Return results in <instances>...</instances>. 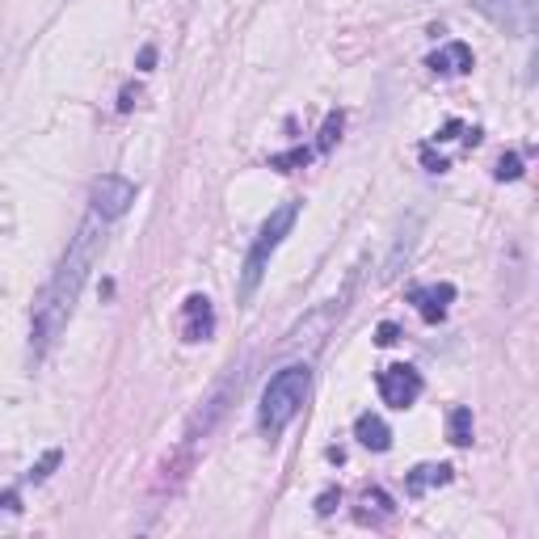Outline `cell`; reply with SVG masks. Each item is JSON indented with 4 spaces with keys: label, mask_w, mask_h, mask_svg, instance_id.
<instances>
[{
    "label": "cell",
    "mask_w": 539,
    "mask_h": 539,
    "mask_svg": "<svg viewBox=\"0 0 539 539\" xmlns=\"http://www.w3.org/2000/svg\"><path fill=\"white\" fill-rule=\"evenodd\" d=\"M102 249H106V219L89 215L68 241L55 274L47 278V287L38 291V299H34V316H30V354H34V363L38 358H47V350L59 342V333L68 329L72 312H76V299H81V291L89 283V270L97 266Z\"/></svg>",
    "instance_id": "6da1fadb"
},
{
    "label": "cell",
    "mask_w": 539,
    "mask_h": 539,
    "mask_svg": "<svg viewBox=\"0 0 539 539\" xmlns=\"http://www.w3.org/2000/svg\"><path fill=\"white\" fill-rule=\"evenodd\" d=\"M447 481H451V468L447 464H422V468L409 472V493L422 497L430 485H447Z\"/></svg>",
    "instance_id": "8fae6325"
},
{
    "label": "cell",
    "mask_w": 539,
    "mask_h": 539,
    "mask_svg": "<svg viewBox=\"0 0 539 539\" xmlns=\"http://www.w3.org/2000/svg\"><path fill=\"white\" fill-rule=\"evenodd\" d=\"M447 438L455 447H468L472 443V409H451V417H447Z\"/></svg>",
    "instance_id": "7c38bea8"
},
{
    "label": "cell",
    "mask_w": 539,
    "mask_h": 539,
    "mask_svg": "<svg viewBox=\"0 0 539 539\" xmlns=\"http://www.w3.org/2000/svg\"><path fill=\"white\" fill-rule=\"evenodd\" d=\"M295 219H299V203H283V207H274L270 219L262 224V232L253 236V245L245 253V266H241V287H236V295L241 299H253V291L262 287V278L270 270V257L278 253V245L291 236L295 228Z\"/></svg>",
    "instance_id": "3957f363"
},
{
    "label": "cell",
    "mask_w": 539,
    "mask_h": 539,
    "mask_svg": "<svg viewBox=\"0 0 539 539\" xmlns=\"http://www.w3.org/2000/svg\"><path fill=\"white\" fill-rule=\"evenodd\" d=\"M375 388H379V396H384V405L409 409L417 396H422V375H417L413 367H384L375 375Z\"/></svg>",
    "instance_id": "8992f818"
},
{
    "label": "cell",
    "mask_w": 539,
    "mask_h": 539,
    "mask_svg": "<svg viewBox=\"0 0 539 539\" xmlns=\"http://www.w3.org/2000/svg\"><path fill=\"white\" fill-rule=\"evenodd\" d=\"M55 464H59V451H47V455H43V464H34V468H30V481H43V476H47Z\"/></svg>",
    "instance_id": "2e32d148"
},
{
    "label": "cell",
    "mask_w": 539,
    "mask_h": 539,
    "mask_svg": "<svg viewBox=\"0 0 539 539\" xmlns=\"http://www.w3.org/2000/svg\"><path fill=\"white\" fill-rule=\"evenodd\" d=\"M0 506H9V510H17V493H0Z\"/></svg>",
    "instance_id": "ac0fdd59"
},
{
    "label": "cell",
    "mask_w": 539,
    "mask_h": 539,
    "mask_svg": "<svg viewBox=\"0 0 539 539\" xmlns=\"http://www.w3.org/2000/svg\"><path fill=\"white\" fill-rule=\"evenodd\" d=\"M337 135H342V114H329V118H325V131H321V148H325V152L333 148Z\"/></svg>",
    "instance_id": "5bb4252c"
},
{
    "label": "cell",
    "mask_w": 539,
    "mask_h": 539,
    "mask_svg": "<svg viewBox=\"0 0 539 539\" xmlns=\"http://www.w3.org/2000/svg\"><path fill=\"white\" fill-rule=\"evenodd\" d=\"M89 203H93V215H102L106 224L118 215H127L131 203H135V182H127L123 173H102L97 182L89 186Z\"/></svg>",
    "instance_id": "5b68a950"
},
{
    "label": "cell",
    "mask_w": 539,
    "mask_h": 539,
    "mask_svg": "<svg viewBox=\"0 0 539 539\" xmlns=\"http://www.w3.org/2000/svg\"><path fill=\"white\" fill-rule=\"evenodd\" d=\"M518 173H523V161H518V156H502V165H497V177H502V182L510 177V182H514Z\"/></svg>",
    "instance_id": "9a60e30c"
},
{
    "label": "cell",
    "mask_w": 539,
    "mask_h": 539,
    "mask_svg": "<svg viewBox=\"0 0 539 539\" xmlns=\"http://www.w3.org/2000/svg\"><path fill=\"white\" fill-rule=\"evenodd\" d=\"M375 342H379V346H392V342H396V329H392V325H379V337H375Z\"/></svg>",
    "instance_id": "e0dca14e"
},
{
    "label": "cell",
    "mask_w": 539,
    "mask_h": 539,
    "mask_svg": "<svg viewBox=\"0 0 539 539\" xmlns=\"http://www.w3.org/2000/svg\"><path fill=\"white\" fill-rule=\"evenodd\" d=\"M409 299L417 304V312L426 316V321L434 325V321H443L447 316V304L455 299V287L451 283H430V287H413L409 291Z\"/></svg>",
    "instance_id": "ba28073f"
},
{
    "label": "cell",
    "mask_w": 539,
    "mask_h": 539,
    "mask_svg": "<svg viewBox=\"0 0 539 539\" xmlns=\"http://www.w3.org/2000/svg\"><path fill=\"white\" fill-rule=\"evenodd\" d=\"M308 388H312V371L304 363H287L283 371L270 375L262 405H257V426H262L266 438H278L295 422L299 409L308 401Z\"/></svg>",
    "instance_id": "7a4b0ae2"
},
{
    "label": "cell",
    "mask_w": 539,
    "mask_h": 539,
    "mask_svg": "<svg viewBox=\"0 0 539 539\" xmlns=\"http://www.w3.org/2000/svg\"><path fill=\"white\" fill-rule=\"evenodd\" d=\"M472 9L493 22L497 30H506L510 38H531L539 26V9L535 0H472Z\"/></svg>",
    "instance_id": "277c9868"
},
{
    "label": "cell",
    "mask_w": 539,
    "mask_h": 539,
    "mask_svg": "<svg viewBox=\"0 0 539 539\" xmlns=\"http://www.w3.org/2000/svg\"><path fill=\"white\" fill-rule=\"evenodd\" d=\"M430 68L443 72V76L468 72V68H472V47H468V43H447V47H438V51L430 55Z\"/></svg>",
    "instance_id": "30bf717a"
},
{
    "label": "cell",
    "mask_w": 539,
    "mask_h": 539,
    "mask_svg": "<svg viewBox=\"0 0 539 539\" xmlns=\"http://www.w3.org/2000/svg\"><path fill=\"white\" fill-rule=\"evenodd\" d=\"M354 438H358V443H363L367 451H388V447H392V430H388V422H384L379 413H358Z\"/></svg>",
    "instance_id": "9c48e42d"
},
{
    "label": "cell",
    "mask_w": 539,
    "mask_h": 539,
    "mask_svg": "<svg viewBox=\"0 0 539 539\" xmlns=\"http://www.w3.org/2000/svg\"><path fill=\"white\" fill-rule=\"evenodd\" d=\"M413 236H417V219H409V228L401 232V241H396V249H392V257H388L384 278H396V270H401V257H409V249H413Z\"/></svg>",
    "instance_id": "4fadbf2b"
},
{
    "label": "cell",
    "mask_w": 539,
    "mask_h": 539,
    "mask_svg": "<svg viewBox=\"0 0 539 539\" xmlns=\"http://www.w3.org/2000/svg\"><path fill=\"white\" fill-rule=\"evenodd\" d=\"M215 333V308L207 295H190L182 304V337L186 342H207Z\"/></svg>",
    "instance_id": "52a82bcc"
}]
</instances>
